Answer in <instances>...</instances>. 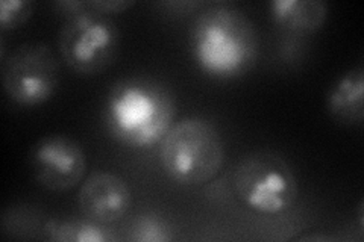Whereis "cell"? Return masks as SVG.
Returning a JSON list of instances; mask_svg holds the SVG:
<instances>
[{
	"instance_id": "obj_1",
	"label": "cell",
	"mask_w": 364,
	"mask_h": 242,
	"mask_svg": "<svg viewBox=\"0 0 364 242\" xmlns=\"http://www.w3.org/2000/svg\"><path fill=\"white\" fill-rule=\"evenodd\" d=\"M176 101L164 84L149 77H128L109 89L104 119L112 138L136 147L159 143L173 124Z\"/></svg>"
},
{
	"instance_id": "obj_2",
	"label": "cell",
	"mask_w": 364,
	"mask_h": 242,
	"mask_svg": "<svg viewBox=\"0 0 364 242\" xmlns=\"http://www.w3.org/2000/svg\"><path fill=\"white\" fill-rule=\"evenodd\" d=\"M190 49L202 72L232 79L249 72L257 61V29L240 9L214 5L193 21Z\"/></svg>"
},
{
	"instance_id": "obj_3",
	"label": "cell",
	"mask_w": 364,
	"mask_h": 242,
	"mask_svg": "<svg viewBox=\"0 0 364 242\" xmlns=\"http://www.w3.org/2000/svg\"><path fill=\"white\" fill-rule=\"evenodd\" d=\"M159 163L168 179L199 187L218 176L225 163L222 135L208 120L186 117L170 126L159 141Z\"/></svg>"
},
{
	"instance_id": "obj_4",
	"label": "cell",
	"mask_w": 364,
	"mask_h": 242,
	"mask_svg": "<svg viewBox=\"0 0 364 242\" xmlns=\"http://www.w3.org/2000/svg\"><path fill=\"white\" fill-rule=\"evenodd\" d=\"M232 188L246 207L264 215L287 212L298 200V179L291 167L270 150H257L237 160Z\"/></svg>"
},
{
	"instance_id": "obj_5",
	"label": "cell",
	"mask_w": 364,
	"mask_h": 242,
	"mask_svg": "<svg viewBox=\"0 0 364 242\" xmlns=\"http://www.w3.org/2000/svg\"><path fill=\"white\" fill-rule=\"evenodd\" d=\"M119 43L116 23L90 8L67 17L58 33L63 61L81 76H95L107 70L117 55Z\"/></svg>"
},
{
	"instance_id": "obj_6",
	"label": "cell",
	"mask_w": 364,
	"mask_h": 242,
	"mask_svg": "<svg viewBox=\"0 0 364 242\" xmlns=\"http://www.w3.org/2000/svg\"><path fill=\"white\" fill-rule=\"evenodd\" d=\"M2 85L20 106L43 105L58 89L60 62L48 44H21L2 61Z\"/></svg>"
},
{
	"instance_id": "obj_7",
	"label": "cell",
	"mask_w": 364,
	"mask_h": 242,
	"mask_svg": "<svg viewBox=\"0 0 364 242\" xmlns=\"http://www.w3.org/2000/svg\"><path fill=\"white\" fill-rule=\"evenodd\" d=\"M29 165L40 187L64 192L82 182L87 171V156L82 145L65 135L43 136L32 145Z\"/></svg>"
},
{
	"instance_id": "obj_8",
	"label": "cell",
	"mask_w": 364,
	"mask_h": 242,
	"mask_svg": "<svg viewBox=\"0 0 364 242\" xmlns=\"http://www.w3.org/2000/svg\"><path fill=\"white\" fill-rule=\"evenodd\" d=\"M82 216L104 226L119 223L131 207V189L127 180L109 171L90 175L77 194Z\"/></svg>"
},
{
	"instance_id": "obj_9",
	"label": "cell",
	"mask_w": 364,
	"mask_h": 242,
	"mask_svg": "<svg viewBox=\"0 0 364 242\" xmlns=\"http://www.w3.org/2000/svg\"><path fill=\"white\" fill-rule=\"evenodd\" d=\"M326 108L341 124L360 126L364 119V72L350 68L328 91Z\"/></svg>"
},
{
	"instance_id": "obj_10",
	"label": "cell",
	"mask_w": 364,
	"mask_h": 242,
	"mask_svg": "<svg viewBox=\"0 0 364 242\" xmlns=\"http://www.w3.org/2000/svg\"><path fill=\"white\" fill-rule=\"evenodd\" d=\"M269 11L277 26L293 33L317 32L328 16V6L321 0H273Z\"/></svg>"
},
{
	"instance_id": "obj_11",
	"label": "cell",
	"mask_w": 364,
	"mask_h": 242,
	"mask_svg": "<svg viewBox=\"0 0 364 242\" xmlns=\"http://www.w3.org/2000/svg\"><path fill=\"white\" fill-rule=\"evenodd\" d=\"M44 238L53 242H114L119 236L109 226L91 221L88 218L49 220L43 226Z\"/></svg>"
},
{
	"instance_id": "obj_12",
	"label": "cell",
	"mask_w": 364,
	"mask_h": 242,
	"mask_svg": "<svg viewBox=\"0 0 364 242\" xmlns=\"http://www.w3.org/2000/svg\"><path fill=\"white\" fill-rule=\"evenodd\" d=\"M40 227L38 212L31 209L29 206H13L4 212L2 229L9 238H31L29 233L36 232Z\"/></svg>"
},
{
	"instance_id": "obj_13",
	"label": "cell",
	"mask_w": 364,
	"mask_h": 242,
	"mask_svg": "<svg viewBox=\"0 0 364 242\" xmlns=\"http://www.w3.org/2000/svg\"><path fill=\"white\" fill-rule=\"evenodd\" d=\"M129 239L139 242H167L173 239V235L161 218L147 214L132 223Z\"/></svg>"
},
{
	"instance_id": "obj_14",
	"label": "cell",
	"mask_w": 364,
	"mask_h": 242,
	"mask_svg": "<svg viewBox=\"0 0 364 242\" xmlns=\"http://www.w3.org/2000/svg\"><path fill=\"white\" fill-rule=\"evenodd\" d=\"M33 5L29 0H2L0 2V29L20 28L32 16Z\"/></svg>"
},
{
	"instance_id": "obj_15",
	"label": "cell",
	"mask_w": 364,
	"mask_h": 242,
	"mask_svg": "<svg viewBox=\"0 0 364 242\" xmlns=\"http://www.w3.org/2000/svg\"><path fill=\"white\" fill-rule=\"evenodd\" d=\"M132 5V0H91V2H88L90 9L105 16L123 13V11H127Z\"/></svg>"
},
{
	"instance_id": "obj_16",
	"label": "cell",
	"mask_w": 364,
	"mask_h": 242,
	"mask_svg": "<svg viewBox=\"0 0 364 242\" xmlns=\"http://www.w3.org/2000/svg\"><path fill=\"white\" fill-rule=\"evenodd\" d=\"M55 6L58 8L63 14L67 17H72L81 11L88 8V2H79V0H61V2H56Z\"/></svg>"
}]
</instances>
